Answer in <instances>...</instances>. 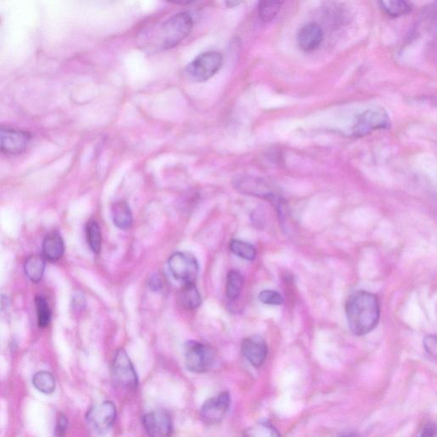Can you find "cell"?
I'll list each match as a JSON object with an SVG mask.
<instances>
[{
	"instance_id": "obj_13",
	"label": "cell",
	"mask_w": 437,
	"mask_h": 437,
	"mask_svg": "<svg viewBox=\"0 0 437 437\" xmlns=\"http://www.w3.org/2000/svg\"><path fill=\"white\" fill-rule=\"evenodd\" d=\"M236 187L245 194L275 200L277 196L265 180L254 177H242L236 181Z\"/></svg>"
},
{
	"instance_id": "obj_19",
	"label": "cell",
	"mask_w": 437,
	"mask_h": 437,
	"mask_svg": "<svg viewBox=\"0 0 437 437\" xmlns=\"http://www.w3.org/2000/svg\"><path fill=\"white\" fill-rule=\"evenodd\" d=\"M34 388L39 392L51 395L56 389V379L52 373L41 371L34 374L33 377Z\"/></svg>"
},
{
	"instance_id": "obj_11",
	"label": "cell",
	"mask_w": 437,
	"mask_h": 437,
	"mask_svg": "<svg viewBox=\"0 0 437 437\" xmlns=\"http://www.w3.org/2000/svg\"><path fill=\"white\" fill-rule=\"evenodd\" d=\"M143 425L149 437H170L173 434V420L164 410H156L143 417Z\"/></svg>"
},
{
	"instance_id": "obj_5",
	"label": "cell",
	"mask_w": 437,
	"mask_h": 437,
	"mask_svg": "<svg viewBox=\"0 0 437 437\" xmlns=\"http://www.w3.org/2000/svg\"><path fill=\"white\" fill-rule=\"evenodd\" d=\"M215 352L210 346L196 341H189L184 345V362L189 371L203 373L215 362Z\"/></svg>"
},
{
	"instance_id": "obj_7",
	"label": "cell",
	"mask_w": 437,
	"mask_h": 437,
	"mask_svg": "<svg viewBox=\"0 0 437 437\" xmlns=\"http://www.w3.org/2000/svg\"><path fill=\"white\" fill-rule=\"evenodd\" d=\"M389 125L391 120L385 109H370L357 117L353 127V135L356 137H363L376 130L388 128Z\"/></svg>"
},
{
	"instance_id": "obj_24",
	"label": "cell",
	"mask_w": 437,
	"mask_h": 437,
	"mask_svg": "<svg viewBox=\"0 0 437 437\" xmlns=\"http://www.w3.org/2000/svg\"><path fill=\"white\" fill-rule=\"evenodd\" d=\"M283 2L282 1H262L259 3L258 13L259 17L263 22H269L275 17L281 11Z\"/></svg>"
},
{
	"instance_id": "obj_33",
	"label": "cell",
	"mask_w": 437,
	"mask_h": 437,
	"mask_svg": "<svg viewBox=\"0 0 437 437\" xmlns=\"http://www.w3.org/2000/svg\"><path fill=\"white\" fill-rule=\"evenodd\" d=\"M240 3H241V2L227 1L226 4H227V6L228 7H235V6H237L238 5H239Z\"/></svg>"
},
{
	"instance_id": "obj_28",
	"label": "cell",
	"mask_w": 437,
	"mask_h": 437,
	"mask_svg": "<svg viewBox=\"0 0 437 437\" xmlns=\"http://www.w3.org/2000/svg\"><path fill=\"white\" fill-rule=\"evenodd\" d=\"M69 421L65 415H60L57 420L56 427H55V436L64 437L68 429Z\"/></svg>"
},
{
	"instance_id": "obj_18",
	"label": "cell",
	"mask_w": 437,
	"mask_h": 437,
	"mask_svg": "<svg viewBox=\"0 0 437 437\" xmlns=\"http://www.w3.org/2000/svg\"><path fill=\"white\" fill-rule=\"evenodd\" d=\"M46 260L42 255H32L27 260L25 270L27 277L33 283H39L44 276Z\"/></svg>"
},
{
	"instance_id": "obj_3",
	"label": "cell",
	"mask_w": 437,
	"mask_h": 437,
	"mask_svg": "<svg viewBox=\"0 0 437 437\" xmlns=\"http://www.w3.org/2000/svg\"><path fill=\"white\" fill-rule=\"evenodd\" d=\"M112 380L117 389L132 391L139 384L137 373L131 360L123 349L117 350L112 365Z\"/></svg>"
},
{
	"instance_id": "obj_30",
	"label": "cell",
	"mask_w": 437,
	"mask_h": 437,
	"mask_svg": "<svg viewBox=\"0 0 437 437\" xmlns=\"http://www.w3.org/2000/svg\"><path fill=\"white\" fill-rule=\"evenodd\" d=\"M148 285L149 288H151L152 290L155 291V293L160 291L163 287V281H161L160 275L157 274H154L149 277Z\"/></svg>"
},
{
	"instance_id": "obj_25",
	"label": "cell",
	"mask_w": 437,
	"mask_h": 437,
	"mask_svg": "<svg viewBox=\"0 0 437 437\" xmlns=\"http://www.w3.org/2000/svg\"><path fill=\"white\" fill-rule=\"evenodd\" d=\"M245 437H281L276 429L269 424L260 423L248 429Z\"/></svg>"
},
{
	"instance_id": "obj_10",
	"label": "cell",
	"mask_w": 437,
	"mask_h": 437,
	"mask_svg": "<svg viewBox=\"0 0 437 437\" xmlns=\"http://www.w3.org/2000/svg\"><path fill=\"white\" fill-rule=\"evenodd\" d=\"M231 398L229 393L222 392L208 399L201 408V418L207 424H217L225 418L229 410Z\"/></svg>"
},
{
	"instance_id": "obj_20",
	"label": "cell",
	"mask_w": 437,
	"mask_h": 437,
	"mask_svg": "<svg viewBox=\"0 0 437 437\" xmlns=\"http://www.w3.org/2000/svg\"><path fill=\"white\" fill-rule=\"evenodd\" d=\"M243 287V277L238 271H231L227 275L226 286L227 297L230 300H236L242 293Z\"/></svg>"
},
{
	"instance_id": "obj_1",
	"label": "cell",
	"mask_w": 437,
	"mask_h": 437,
	"mask_svg": "<svg viewBox=\"0 0 437 437\" xmlns=\"http://www.w3.org/2000/svg\"><path fill=\"white\" fill-rule=\"evenodd\" d=\"M346 314L350 330L356 336H364L377 328L380 318L379 298L368 291H358L348 299Z\"/></svg>"
},
{
	"instance_id": "obj_14",
	"label": "cell",
	"mask_w": 437,
	"mask_h": 437,
	"mask_svg": "<svg viewBox=\"0 0 437 437\" xmlns=\"http://www.w3.org/2000/svg\"><path fill=\"white\" fill-rule=\"evenodd\" d=\"M323 30L317 23L302 26L297 34L299 47L304 52H312L320 47L323 41Z\"/></svg>"
},
{
	"instance_id": "obj_9",
	"label": "cell",
	"mask_w": 437,
	"mask_h": 437,
	"mask_svg": "<svg viewBox=\"0 0 437 437\" xmlns=\"http://www.w3.org/2000/svg\"><path fill=\"white\" fill-rule=\"evenodd\" d=\"M32 136L29 132L0 128V152L4 154H22L29 148Z\"/></svg>"
},
{
	"instance_id": "obj_21",
	"label": "cell",
	"mask_w": 437,
	"mask_h": 437,
	"mask_svg": "<svg viewBox=\"0 0 437 437\" xmlns=\"http://www.w3.org/2000/svg\"><path fill=\"white\" fill-rule=\"evenodd\" d=\"M230 250L238 257L247 260V261H254L257 257V251L255 247L251 243L242 241V240H232L230 243Z\"/></svg>"
},
{
	"instance_id": "obj_6",
	"label": "cell",
	"mask_w": 437,
	"mask_h": 437,
	"mask_svg": "<svg viewBox=\"0 0 437 437\" xmlns=\"http://www.w3.org/2000/svg\"><path fill=\"white\" fill-rule=\"evenodd\" d=\"M168 267L177 281L184 283H195L199 265L194 255L186 252H176L168 259Z\"/></svg>"
},
{
	"instance_id": "obj_29",
	"label": "cell",
	"mask_w": 437,
	"mask_h": 437,
	"mask_svg": "<svg viewBox=\"0 0 437 437\" xmlns=\"http://www.w3.org/2000/svg\"><path fill=\"white\" fill-rule=\"evenodd\" d=\"M424 347L430 356L436 357L437 350L436 337L433 336V335L425 337L424 339Z\"/></svg>"
},
{
	"instance_id": "obj_26",
	"label": "cell",
	"mask_w": 437,
	"mask_h": 437,
	"mask_svg": "<svg viewBox=\"0 0 437 437\" xmlns=\"http://www.w3.org/2000/svg\"><path fill=\"white\" fill-rule=\"evenodd\" d=\"M36 303L38 324L39 328H46L51 321V311L45 298L37 297L35 299Z\"/></svg>"
},
{
	"instance_id": "obj_35",
	"label": "cell",
	"mask_w": 437,
	"mask_h": 437,
	"mask_svg": "<svg viewBox=\"0 0 437 437\" xmlns=\"http://www.w3.org/2000/svg\"><path fill=\"white\" fill-rule=\"evenodd\" d=\"M0 23H1V18H0Z\"/></svg>"
},
{
	"instance_id": "obj_31",
	"label": "cell",
	"mask_w": 437,
	"mask_h": 437,
	"mask_svg": "<svg viewBox=\"0 0 437 437\" xmlns=\"http://www.w3.org/2000/svg\"><path fill=\"white\" fill-rule=\"evenodd\" d=\"M420 437H436V427L434 423H429L421 431Z\"/></svg>"
},
{
	"instance_id": "obj_4",
	"label": "cell",
	"mask_w": 437,
	"mask_h": 437,
	"mask_svg": "<svg viewBox=\"0 0 437 437\" xmlns=\"http://www.w3.org/2000/svg\"><path fill=\"white\" fill-rule=\"evenodd\" d=\"M223 64V56L218 52H207L200 54L184 69L189 80L204 82L218 73Z\"/></svg>"
},
{
	"instance_id": "obj_16",
	"label": "cell",
	"mask_w": 437,
	"mask_h": 437,
	"mask_svg": "<svg viewBox=\"0 0 437 437\" xmlns=\"http://www.w3.org/2000/svg\"><path fill=\"white\" fill-rule=\"evenodd\" d=\"M177 300L182 308L188 310L198 309L202 303V297L195 283H184L179 290Z\"/></svg>"
},
{
	"instance_id": "obj_32",
	"label": "cell",
	"mask_w": 437,
	"mask_h": 437,
	"mask_svg": "<svg viewBox=\"0 0 437 437\" xmlns=\"http://www.w3.org/2000/svg\"><path fill=\"white\" fill-rule=\"evenodd\" d=\"M73 306L74 309L78 310H81L85 308L86 306V300L83 296L81 295H77V296L74 297Z\"/></svg>"
},
{
	"instance_id": "obj_12",
	"label": "cell",
	"mask_w": 437,
	"mask_h": 437,
	"mask_svg": "<svg viewBox=\"0 0 437 437\" xmlns=\"http://www.w3.org/2000/svg\"><path fill=\"white\" fill-rule=\"evenodd\" d=\"M242 352L253 367H262L267 356L266 342L259 335L246 337L242 342Z\"/></svg>"
},
{
	"instance_id": "obj_17",
	"label": "cell",
	"mask_w": 437,
	"mask_h": 437,
	"mask_svg": "<svg viewBox=\"0 0 437 437\" xmlns=\"http://www.w3.org/2000/svg\"><path fill=\"white\" fill-rule=\"evenodd\" d=\"M112 215L114 224L121 230H128L133 225V214L128 203L119 201L113 204Z\"/></svg>"
},
{
	"instance_id": "obj_23",
	"label": "cell",
	"mask_w": 437,
	"mask_h": 437,
	"mask_svg": "<svg viewBox=\"0 0 437 437\" xmlns=\"http://www.w3.org/2000/svg\"><path fill=\"white\" fill-rule=\"evenodd\" d=\"M86 231L90 250L95 254L100 253L102 246V235L100 227L95 220H90L86 225Z\"/></svg>"
},
{
	"instance_id": "obj_22",
	"label": "cell",
	"mask_w": 437,
	"mask_h": 437,
	"mask_svg": "<svg viewBox=\"0 0 437 437\" xmlns=\"http://www.w3.org/2000/svg\"><path fill=\"white\" fill-rule=\"evenodd\" d=\"M380 6L386 13L391 17L397 18L401 15L411 13V6L408 2L401 0H389V1H381Z\"/></svg>"
},
{
	"instance_id": "obj_8",
	"label": "cell",
	"mask_w": 437,
	"mask_h": 437,
	"mask_svg": "<svg viewBox=\"0 0 437 437\" xmlns=\"http://www.w3.org/2000/svg\"><path fill=\"white\" fill-rule=\"evenodd\" d=\"M116 408L112 401H104L90 408L86 413V421L98 434L104 435L113 426L116 419Z\"/></svg>"
},
{
	"instance_id": "obj_2",
	"label": "cell",
	"mask_w": 437,
	"mask_h": 437,
	"mask_svg": "<svg viewBox=\"0 0 437 437\" xmlns=\"http://www.w3.org/2000/svg\"><path fill=\"white\" fill-rule=\"evenodd\" d=\"M193 27V19L187 13L173 15L161 23L157 30L156 38L160 49L174 48L190 34Z\"/></svg>"
},
{
	"instance_id": "obj_27",
	"label": "cell",
	"mask_w": 437,
	"mask_h": 437,
	"mask_svg": "<svg viewBox=\"0 0 437 437\" xmlns=\"http://www.w3.org/2000/svg\"><path fill=\"white\" fill-rule=\"evenodd\" d=\"M260 302L266 305L279 306L283 303V298L278 291L265 290L259 294Z\"/></svg>"
},
{
	"instance_id": "obj_15",
	"label": "cell",
	"mask_w": 437,
	"mask_h": 437,
	"mask_svg": "<svg viewBox=\"0 0 437 437\" xmlns=\"http://www.w3.org/2000/svg\"><path fill=\"white\" fill-rule=\"evenodd\" d=\"M65 252L64 240L58 231L51 232L43 243V255L50 262L58 261Z\"/></svg>"
},
{
	"instance_id": "obj_34",
	"label": "cell",
	"mask_w": 437,
	"mask_h": 437,
	"mask_svg": "<svg viewBox=\"0 0 437 437\" xmlns=\"http://www.w3.org/2000/svg\"><path fill=\"white\" fill-rule=\"evenodd\" d=\"M342 437H357V436L354 434H348V435L342 436Z\"/></svg>"
}]
</instances>
